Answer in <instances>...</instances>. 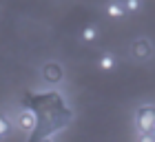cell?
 <instances>
[{
    "mask_svg": "<svg viewBox=\"0 0 155 142\" xmlns=\"http://www.w3.org/2000/svg\"><path fill=\"white\" fill-rule=\"evenodd\" d=\"M135 122H137V129L144 136H153V131H155V106H151V104L140 106L137 113H135Z\"/></svg>",
    "mask_w": 155,
    "mask_h": 142,
    "instance_id": "obj_1",
    "label": "cell"
},
{
    "mask_svg": "<svg viewBox=\"0 0 155 142\" xmlns=\"http://www.w3.org/2000/svg\"><path fill=\"white\" fill-rule=\"evenodd\" d=\"M153 56V45L149 38H135L131 42V58L137 62H146Z\"/></svg>",
    "mask_w": 155,
    "mask_h": 142,
    "instance_id": "obj_2",
    "label": "cell"
},
{
    "mask_svg": "<svg viewBox=\"0 0 155 142\" xmlns=\"http://www.w3.org/2000/svg\"><path fill=\"white\" fill-rule=\"evenodd\" d=\"M40 76H42V80H45L47 84H58L62 78H64L62 67L58 65V62H45V65H42Z\"/></svg>",
    "mask_w": 155,
    "mask_h": 142,
    "instance_id": "obj_3",
    "label": "cell"
},
{
    "mask_svg": "<svg viewBox=\"0 0 155 142\" xmlns=\"http://www.w3.org/2000/svg\"><path fill=\"white\" fill-rule=\"evenodd\" d=\"M18 127H20L25 133H31L33 127H36V116H33V111L27 109V111L20 113V116H18Z\"/></svg>",
    "mask_w": 155,
    "mask_h": 142,
    "instance_id": "obj_4",
    "label": "cell"
},
{
    "mask_svg": "<svg viewBox=\"0 0 155 142\" xmlns=\"http://www.w3.org/2000/svg\"><path fill=\"white\" fill-rule=\"evenodd\" d=\"M104 11H107V18H111V20H122V18L126 16L124 5L115 2V0H111V2H109L107 7H104Z\"/></svg>",
    "mask_w": 155,
    "mask_h": 142,
    "instance_id": "obj_5",
    "label": "cell"
},
{
    "mask_svg": "<svg viewBox=\"0 0 155 142\" xmlns=\"http://www.w3.org/2000/svg\"><path fill=\"white\" fill-rule=\"evenodd\" d=\"M115 62H117V60H115L113 53H102L100 60H97V67H100L104 73H111V71L115 69Z\"/></svg>",
    "mask_w": 155,
    "mask_h": 142,
    "instance_id": "obj_6",
    "label": "cell"
},
{
    "mask_svg": "<svg viewBox=\"0 0 155 142\" xmlns=\"http://www.w3.org/2000/svg\"><path fill=\"white\" fill-rule=\"evenodd\" d=\"M95 38H97V29L93 25H89V27H84V29H82V40L84 42H93Z\"/></svg>",
    "mask_w": 155,
    "mask_h": 142,
    "instance_id": "obj_7",
    "label": "cell"
},
{
    "mask_svg": "<svg viewBox=\"0 0 155 142\" xmlns=\"http://www.w3.org/2000/svg\"><path fill=\"white\" fill-rule=\"evenodd\" d=\"M122 5H124L126 13H135L142 9V0H122Z\"/></svg>",
    "mask_w": 155,
    "mask_h": 142,
    "instance_id": "obj_8",
    "label": "cell"
},
{
    "mask_svg": "<svg viewBox=\"0 0 155 142\" xmlns=\"http://www.w3.org/2000/svg\"><path fill=\"white\" fill-rule=\"evenodd\" d=\"M9 131H11V122H9V120H7V118L2 116V113H0V140H2V138H5Z\"/></svg>",
    "mask_w": 155,
    "mask_h": 142,
    "instance_id": "obj_9",
    "label": "cell"
},
{
    "mask_svg": "<svg viewBox=\"0 0 155 142\" xmlns=\"http://www.w3.org/2000/svg\"><path fill=\"white\" fill-rule=\"evenodd\" d=\"M140 142H155V138H153V136H144V138L140 140Z\"/></svg>",
    "mask_w": 155,
    "mask_h": 142,
    "instance_id": "obj_10",
    "label": "cell"
},
{
    "mask_svg": "<svg viewBox=\"0 0 155 142\" xmlns=\"http://www.w3.org/2000/svg\"><path fill=\"white\" fill-rule=\"evenodd\" d=\"M42 142H51V140H42Z\"/></svg>",
    "mask_w": 155,
    "mask_h": 142,
    "instance_id": "obj_11",
    "label": "cell"
},
{
    "mask_svg": "<svg viewBox=\"0 0 155 142\" xmlns=\"http://www.w3.org/2000/svg\"><path fill=\"white\" fill-rule=\"evenodd\" d=\"M153 138H155V131H153Z\"/></svg>",
    "mask_w": 155,
    "mask_h": 142,
    "instance_id": "obj_12",
    "label": "cell"
}]
</instances>
